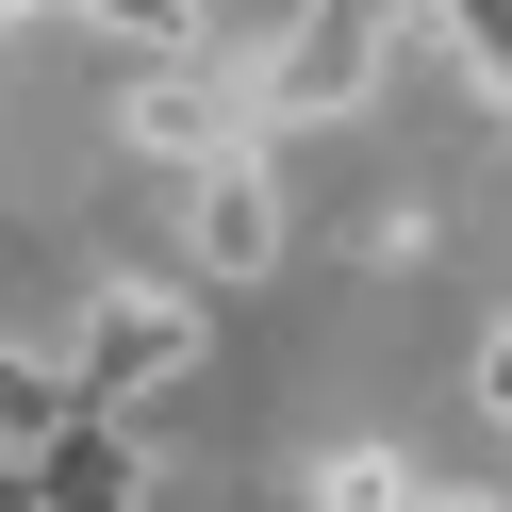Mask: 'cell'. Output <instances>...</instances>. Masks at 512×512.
Returning a JSON list of instances; mask_svg holds the SVG:
<instances>
[{
	"mask_svg": "<svg viewBox=\"0 0 512 512\" xmlns=\"http://www.w3.org/2000/svg\"><path fill=\"white\" fill-rule=\"evenodd\" d=\"M479 413H496V430H512V331L479 347Z\"/></svg>",
	"mask_w": 512,
	"mask_h": 512,
	"instance_id": "obj_9",
	"label": "cell"
},
{
	"mask_svg": "<svg viewBox=\"0 0 512 512\" xmlns=\"http://www.w3.org/2000/svg\"><path fill=\"white\" fill-rule=\"evenodd\" d=\"M182 248H199V281H265V265H281V182H265V149H232V166L182 182Z\"/></svg>",
	"mask_w": 512,
	"mask_h": 512,
	"instance_id": "obj_4",
	"label": "cell"
},
{
	"mask_svg": "<svg viewBox=\"0 0 512 512\" xmlns=\"http://www.w3.org/2000/svg\"><path fill=\"white\" fill-rule=\"evenodd\" d=\"M149 496V463L116 446V413H67V446L34 463V512H133Z\"/></svg>",
	"mask_w": 512,
	"mask_h": 512,
	"instance_id": "obj_6",
	"label": "cell"
},
{
	"mask_svg": "<svg viewBox=\"0 0 512 512\" xmlns=\"http://www.w3.org/2000/svg\"><path fill=\"white\" fill-rule=\"evenodd\" d=\"M314 512H430V496H413V463H397V446H347V463L314 479Z\"/></svg>",
	"mask_w": 512,
	"mask_h": 512,
	"instance_id": "obj_7",
	"label": "cell"
},
{
	"mask_svg": "<svg viewBox=\"0 0 512 512\" xmlns=\"http://www.w3.org/2000/svg\"><path fill=\"white\" fill-rule=\"evenodd\" d=\"M248 116H265V100H248L232 50H182V67H149V83H133V149H166V166H232Z\"/></svg>",
	"mask_w": 512,
	"mask_h": 512,
	"instance_id": "obj_3",
	"label": "cell"
},
{
	"mask_svg": "<svg viewBox=\"0 0 512 512\" xmlns=\"http://www.w3.org/2000/svg\"><path fill=\"white\" fill-rule=\"evenodd\" d=\"M67 380H83V413L199 380V314H182V281H100V298H83V331H67Z\"/></svg>",
	"mask_w": 512,
	"mask_h": 512,
	"instance_id": "obj_2",
	"label": "cell"
},
{
	"mask_svg": "<svg viewBox=\"0 0 512 512\" xmlns=\"http://www.w3.org/2000/svg\"><path fill=\"white\" fill-rule=\"evenodd\" d=\"M67 413H83V380H67V347H0V496L67 446Z\"/></svg>",
	"mask_w": 512,
	"mask_h": 512,
	"instance_id": "obj_5",
	"label": "cell"
},
{
	"mask_svg": "<svg viewBox=\"0 0 512 512\" xmlns=\"http://www.w3.org/2000/svg\"><path fill=\"white\" fill-rule=\"evenodd\" d=\"M83 17H100V34H133L149 67H182V50H215V34H199V0H83Z\"/></svg>",
	"mask_w": 512,
	"mask_h": 512,
	"instance_id": "obj_8",
	"label": "cell"
},
{
	"mask_svg": "<svg viewBox=\"0 0 512 512\" xmlns=\"http://www.w3.org/2000/svg\"><path fill=\"white\" fill-rule=\"evenodd\" d=\"M397 34H430L413 0H298V34L248 67L265 133H331V116H364V100H380V67H397Z\"/></svg>",
	"mask_w": 512,
	"mask_h": 512,
	"instance_id": "obj_1",
	"label": "cell"
}]
</instances>
